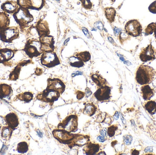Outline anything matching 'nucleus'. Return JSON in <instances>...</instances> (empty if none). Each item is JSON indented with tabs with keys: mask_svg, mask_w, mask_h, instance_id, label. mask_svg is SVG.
Returning a JSON list of instances; mask_svg holds the SVG:
<instances>
[{
	"mask_svg": "<svg viewBox=\"0 0 156 155\" xmlns=\"http://www.w3.org/2000/svg\"><path fill=\"white\" fill-rule=\"evenodd\" d=\"M124 63L128 66L130 65L131 64V63H130V62H128V61H125V62H124Z\"/></svg>",
	"mask_w": 156,
	"mask_h": 155,
	"instance_id": "864d4df0",
	"label": "nucleus"
},
{
	"mask_svg": "<svg viewBox=\"0 0 156 155\" xmlns=\"http://www.w3.org/2000/svg\"><path fill=\"white\" fill-rule=\"evenodd\" d=\"M97 139L99 142H101V143H104V142H105V137L102 136H99L97 137Z\"/></svg>",
	"mask_w": 156,
	"mask_h": 155,
	"instance_id": "c03bdc74",
	"label": "nucleus"
},
{
	"mask_svg": "<svg viewBox=\"0 0 156 155\" xmlns=\"http://www.w3.org/2000/svg\"><path fill=\"white\" fill-rule=\"evenodd\" d=\"M148 10L153 14H156V1L151 4L148 7Z\"/></svg>",
	"mask_w": 156,
	"mask_h": 155,
	"instance_id": "72a5a7b5",
	"label": "nucleus"
},
{
	"mask_svg": "<svg viewBox=\"0 0 156 155\" xmlns=\"http://www.w3.org/2000/svg\"><path fill=\"white\" fill-rule=\"evenodd\" d=\"M42 73V70L40 68H37L36 69L35 74L37 76H39Z\"/></svg>",
	"mask_w": 156,
	"mask_h": 155,
	"instance_id": "a18cd8bd",
	"label": "nucleus"
},
{
	"mask_svg": "<svg viewBox=\"0 0 156 155\" xmlns=\"http://www.w3.org/2000/svg\"><path fill=\"white\" fill-rule=\"evenodd\" d=\"M156 58V50L151 44L143 48L140 54V58L143 62L154 60Z\"/></svg>",
	"mask_w": 156,
	"mask_h": 155,
	"instance_id": "9b49d317",
	"label": "nucleus"
},
{
	"mask_svg": "<svg viewBox=\"0 0 156 155\" xmlns=\"http://www.w3.org/2000/svg\"><path fill=\"white\" fill-rule=\"evenodd\" d=\"M108 40H109V42H110L111 43H112V44H114L115 43L113 39V38H112V37H108Z\"/></svg>",
	"mask_w": 156,
	"mask_h": 155,
	"instance_id": "de8ad7c7",
	"label": "nucleus"
},
{
	"mask_svg": "<svg viewBox=\"0 0 156 155\" xmlns=\"http://www.w3.org/2000/svg\"><path fill=\"white\" fill-rule=\"evenodd\" d=\"M118 129L116 125H112L108 127L107 129V134L110 137H113L115 134V132Z\"/></svg>",
	"mask_w": 156,
	"mask_h": 155,
	"instance_id": "473e14b6",
	"label": "nucleus"
},
{
	"mask_svg": "<svg viewBox=\"0 0 156 155\" xmlns=\"http://www.w3.org/2000/svg\"><path fill=\"white\" fill-rule=\"evenodd\" d=\"M12 92V89L10 86L5 84H0V98L1 99L9 96Z\"/></svg>",
	"mask_w": 156,
	"mask_h": 155,
	"instance_id": "4be33fe9",
	"label": "nucleus"
},
{
	"mask_svg": "<svg viewBox=\"0 0 156 155\" xmlns=\"http://www.w3.org/2000/svg\"><path fill=\"white\" fill-rule=\"evenodd\" d=\"M83 5L86 8H90L91 7V3L90 0H82Z\"/></svg>",
	"mask_w": 156,
	"mask_h": 155,
	"instance_id": "e433bc0d",
	"label": "nucleus"
},
{
	"mask_svg": "<svg viewBox=\"0 0 156 155\" xmlns=\"http://www.w3.org/2000/svg\"><path fill=\"white\" fill-rule=\"evenodd\" d=\"M82 30L84 34L85 35V36H87L88 38H90V33H89L88 30L85 27H82Z\"/></svg>",
	"mask_w": 156,
	"mask_h": 155,
	"instance_id": "a19ab883",
	"label": "nucleus"
},
{
	"mask_svg": "<svg viewBox=\"0 0 156 155\" xmlns=\"http://www.w3.org/2000/svg\"><path fill=\"white\" fill-rule=\"evenodd\" d=\"M94 27L97 28V29H99L101 31H102L104 29V25L101 21H98L95 22L94 24Z\"/></svg>",
	"mask_w": 156,
	"mask_h": 155,
	"instance_id": "f704fd0d",
	"label": "nucleus"
},
{
	"mask_svg": "<svg viewBox=\"0 0 156 155\" xmlns=\"http://www.w3.org/2000/svg\"><path fill=\"white\" fill-rule=\"evenodd\" d=\"M121 32H122V30L120 28H118L116 27H115L114 28V33L115 35H117L120 34Z\"/></svg>",
	"mask_w": 156,
	"mask_h": 155,
	"instance_id": "ea45409f",
	"label": "nucleus"
},
{
	"mask_svg": "<svg viewBox=\"0 0 156 155\" xmlns=\"http://www.w3.org/2000/svg\"><path fill=\"white\" fill-rule=\"evenodd\" d=\"M141 92L143 98L144 100H149L154 95V91L148 85H145L142 86Z\"/></svg>",
	"mask_w": 156,
	"mask_h": 155,
	"instance_id": "412c9836",
	"label": "nucleus"
},
{
	"mask_svg": "<svg viewBox=\"0 0 156 155\" xmlns=\"http://www.w3.org/2000/svg\"><path fill=\"white\" fill-rule=\"evenodd\" d=\"M154 32L155 37V38H156V27L154 31Z\"/></svg>",
	"mask_w": 156,
	"mask_h": 155,
	"instance_id": "6e6d98bb",
	"label": "nucleus"
},
{
	"mask_svg": "<svg viewBox=\"0 0 156 155\" xmlns=\"http://www.w3.org/2000/svg\"><path fill=\"white\" fill-rule=\"evenodd\" d=\"M139 152L138 151H136V150H134L133 151L132 153V154L133 155H138L139 154Z\"/></svg>",
	"mask_w": 156,
	"mask_h": 155,
	"instance_id": "8fccbe9b",
	"label": "nucleus"
},
{
	"mask_svg": "<svg viewBox=\"0 0 156 155\" xmlns=\"http://www.w3.org/2000/svg\"><path fill=\"white\" fill-rule=\"evenodd\" d=\"M119 113H118V112H115V114L114 115V119H115V120H118V118H119Z\"/></svg>",
	"mask_w": 156,
	"mask_h": 155,
	"instance_id": "49530a36",
	"label": "nucleus"
},
{
	"mask_svg": "<svg viewBox=\"0 0 156 155\" xmlns=\"http://www.w3.org/2000/svg\"><path fill=\"white\" fill-rule=\"evenodd\" d=\"M6 123L8 126L14 130L18 125V119L14 113H10L5 116Z\"/></svg>",
	"mask_w": 156,
	"mask_h": 155,
	"instance_id": "a211bd4d",
	"label": "nucleus"
},
{
	"mask_svg": "<svg viewBox=\"0 0 156 155\" xmlns=\"http://www.w3.org/2000/svg\"><path fill=\"white\" fill-rule=\"evenodd\" d=\"M76 56L83 62L89 61L90 59V55L88 52H83L76 55Z\"/></svg>",
	"mask_w": 156,
	"mask_h": 155,
	"instance_id": "c756f323",
	"label": "nucleus"
},
{
	"mask_svg": "<svg viewBox=\"0 0 156 155\" xmlns=\"http://www.w3.org/2000/svg\"><path fill=\"white\" fill-rule=\"evenodd\" d=\"M84 93L80 91H78L77 93V98L78 100H81L84 96Z\"/></svg>",
	"mask_w": 156,
	"mask_h": 155,
	"instance_id": "58836bf2",
	"label": "nucleus"
},
{
	"mask_svg": "<svg viewBox=\"0 0 156 155\" xmlns=\"http://www.w3.org/2000/svg\"><path fill=\"white\" fill-rule=\"evenodd\" d=\"M69 40H70V38H68L66 39V41L64 42V45H67L68 43V42L69 41Z\"/></svg>",
	"mask_w": 156,
	"mask_h": 155,
	"instance_id": "3c124183",
	"label": "nucleus"
},
{
	"mask_svg": "<svg viewBox=\"0 0 156 155\" xmlns=\"http://www.w3.org/2000/svg\"><path fill=\"white\" fill-rule=\"evenodd\" d=\"M115 10L113 8H106L105 9V14L107 19L111 22H113L115 17Z\"/></svg>",
	"mask_w": 156,
	"mask_h": 155,
	"instance_id": "bb28decb",
	"label": "nucleus"
},
{
	"mask_svg": "<svg viewBox=\"0 0 156 155\" xmlns=\"http://www.w3.org/2000/svg\"><path fill=\"white\" fill-rule=\"evenodd\" d=\"M19 36V31L16 26L7 27L0 32V39L5 42H12Z\"/></svg>",
	"mask_w": 156,
	"mask_h": 155,
	"instance_id": "423d86ee",
	"label": "nucleus"
},
{
	"mask_svg": "<svg viewBox=\"0 0 156 155\" xmlns=\"http://www.w3.org/2000/svg\"><path fill=\"white\" fill-rule=\"evenodd\" d=\"M17 98L21 101H24L25 103H29L33 100V95L30 92H26L17 96Z\"/></svg>",
	"mask_w": 156,
	"mask_h": 155,
	"instance_id": "a878e982",
	"label": "nucleus"
},
{
	"mask_svg": "<svg viewBox=\"0 0 156 155\" xmlns=\"http://www.w3.org/2000/svg\"><path fill=\"white\" fill-rule=\"evenodd\" d=\"M156 77V70L146 65L140 66L136 71V80L138 84L142 85L152 83Z\"/></svg>",
	"mask_w": 156,
	"mask_h": 155,
	"instance_id": "f257e3e1",
	"label": "nucleus"
},
{
	"mask_svg": "<svg viewBox=\"0 0 156 155\" xmlns=\"http://www.w3.org/2000/svg\"><path fill=\"white\" fill-rule=\"evenodd\" d=\"M100 147L98 144L87 143L83 147V152L86 155H95L100 150Z\"/></svg>",
	"mask_w": 156,
	"mask_h": 155,
	"instance_id": "f3484780",
	"label": "nucleus"
},
{
	"mask_svg": "<svg viewBox=\"0 0 156 155\" xmlns=\"http://www.w3.org/2000/svg\"><path fill=\"white\" fill-rule=\"evenodd\" d=\"M23 51L30 58L38 56L43 52L42 43L35 39L28 40Z\"/></svg>",
	"mask_w": 156,
	"mask_h": 155,
	"instance_id": "7ed1b4c3",
	"label": "nucleus"
},
{
	"mask_svg": "<svg viewBox=\"0 0 156 155\" xmlns=\"http://www.w3.org/2000/svg\"><path fill=\"white\" fill-rule=\"evenodd\" d=\"M90 141V136L82 135L76 134L75 138L72 140L69 146H71L82 147L85 145Z\"/></svg>",
	"mask_w": 156,
	"mask_h": 155,
	"instance_id": "2eb2a0df",
	"label": "nucleus"
},
{
	"mask_svg": "<svg viewBox=\"0 0 156 155\" xmlns=\"http://www.w3.org/2000/svg\"><path fill=\"white\" fill-rule=\"evenodd\" d=\"M98 155H106V154L104 152H101V153H99L97 154Z\"/></svg>",
	"mask_w": 156,
	"mask_h": 155,
	"instance_id": "5fc2aeb1",
	"label": "nucleus"
},
{
	"mask_svg": "<svg viewBox=\"0 0 156 155\" xmlns=\"http://www.w3.org/2000/svg\"><path fill=\"white\" fill-rule=\"evenodd\" d=\"M13 16L16 22L19 25L21 30L28 26V24L34 20V17L30 14L28 9L19 7L13 13Z\"/></svg>",
	"mask_w": 156,
	"mask_h": 155,
	"instance_id": "f03ea898",
	"label": "nucleus"
},
{
	"mask_svg": "<svg viewBox=\"0 0 156 155\" xmlns=\"http://www.w3.org/2000/svg\"><path fill=\"white\" fill-rule=\"evenodd\" d=\"M16 51L8 48L0 49V63L8 62L14 56Z\"/></svg>",
	"mask_w": 156,
	"mask_h": 155,
	"instance_id": "dca6fc26",
	"label": "nucleus"
},
{
	"mask_svg": "<svg viewBox=\"0 0 156 155\" xmlns=\"http://www.w3.org/2000/svg\"><path fill=\"white\" fill-rule=\"evenodd\" d=\"M82 75H83L82 72H80V71H76V72H74L72 74L71 76H72V77H74L77 76Z\"/></svg>",
	"mask_w": 156,
	"mask_h": 155,
	"instance_id": "37998d69",
	"label": "nucleus"
},
{
	"mask_svg": "<svg viewBox=\"0 0 156 155\" xmlns=\"http://www.w3.org/2000/svg\"><path fill=\"white\" fill-rule=\"evenodd\" d=\"M53 135L54 137L59 142L69 145L76 135V134H70V133L60 129L54 130L53 132Z\"/></svg>",
	"mask_w": 156,
	"mask_h": 155,
	"instance_id": "9d476101",
	"label": "nucleus"
},
{
	"mask_svg": "<svg viewBox=\"0 0 156 155\" xmlns=\"http://www.w3.org/2000/svg\"><path fill=\"white\" fill-rule=\"evenodd\" d=\"M1 0H0V2H1Z\"/></svg>",
	"mask_w": 156,
	"mask_h": 155,
	"instance_id": "13d9d810",
	"label": "nucleus"
},
{
	"mask_svg": "<svg viewBox=\"0 0 156 155\" xmlns=\"http://www.w3.org/2000/svg\"><path fill=\"white\" fill-rule=\"evenodd\" d=\"M69 62L70 65L73 67H81L84 65L83 62L79 59L78 57L71 56L69 59Z\"/></svg>",
	"mask_w": 156,
	"mask_h": 155,
	"instance_id": "b1692460",
	"label": "nucleus"
},
{
	"mask_svg": "<svg viewBox=\"0 0 156 155\" xmlns=\"http://www.w3.org/2000/svg\"><path fill=\"white\" fill-rule=\"evenodd\" d=\"M128 35L126 33L121 32L120 34V39L121 41L126 40L127 37H128Z\"/></svg>",
	"mask_w": 156,
	"mask_h": 155,
	"instance_id": "4c0bfd02",
	"label": "nucleus"
},
{
	"mask_svg": "<svg viewBox=\"0 0 156 155\" xmlns=\"http://www.w3.org/2000/svg\"><path fill=\"white\" fill-rule=\"evenodd\" d=\"M41 64L47 67H52L60 64L56 54L53 51L44 52L41 58Z\"/></svg>",
	"mask_w": 156,
	"mask_h": 155,
	"instance_id": "0eeeda50",
	"label": "nucleus"
},
{
	"mask_svg": "<svg viewBox=\"0 0 156 155\" xmlns=\"http://www.w3.org/2000/svg\"><path fill=\"white\" fill-rule=\"evenodd\" d=\"M85 96H86V97H88L89 96H90L92 94V93L91 91V90H90V89H89L88 87H87V88L85 89Z\"/></svg>",
	"mask_w": 156,
	"mask_h": 155,
	"instance_id": "79ce46f5",
	"label": "nucleus"
},
{
	"mask_svg": "<svg viewBox=\"0 0 156 155\" xmlns=\"http://www.w3.org/2000/svg\"><path fill=\"white\" fill-rule=\"evenodd\" d=\"M145 107L147 111L152 115L156 113V103L155 101H151L147 102Z\"/></svg>",
	"mask_w": 156,
	"mask_h": 155,
	"instance_id": "393cba45",
	"label": "nucleus"
},
{
	"mask_svg": "<svg viewBox=\"0 0 156 155\" xmlns=\"http://www.w3.org/2000/svg\"><path fill=\"white\" fill-rule=\"evenodd\" d=\"M92 79L94 83L97 85V86L99 87L103 86L105 84L106 81L101 76L98 75H93L92 76Z\"/></svg>",
	"mask_w": 156,
	"mask_h": 155,
	"instance_id": "cd10ccee",
	"label": "nucleus"
},
{
	"mask_svg": "<svg viewBox=\"0 0 156 155\" xmlns=\"http://www.w3.org/2000/svg\"><path fill=\"white\" fill-rule=\"evenodd\" d=\"M28 150V146L26 142H21L17 145V152L19 153H25Z\"/></svg>",
	"mask_w": 156,
	"mask_h": 155,
	"instance_id": "c85d7f7f",
	"label": "nucleus"
},
{
	"mask_svg": "<svg viewBox=\"0 0 156 155\" xmlns=\"http://www.w3.org/2000/svg\"><path fill=\"white\" fill-rule=\"evenodd\" d=\"M12 130L13 129H12L9 126L4 127L3 128L2 130V137H4V138L9 139L11 136Z\"/></svg>",
	"mask_w": 156,
	"mask_h": 155,
	"instance_id": "7c9ffc66",
	"label": "nucleus"
},
{
	"mask_svg": "<svg viewBox=\"0 0 156 155\" xmlns=\"http://www.w3.org/2000/svg\"><path fill=\"white\" fill-rule=\"evenodd\" d=\"M55 1H56V2H59V1H60V0H55Z\"/></svg>",
	"mask_w": 156,
	"mask_h": 155,
	"instance_id": "4d7b16f0",
	"label": "nucleus"
},
{
	"mask_svg": "<svg viewBox=\"0 0 156 155\" xmlns=\"http://www.w3.org/2000/svg\"><path fill=\"white\" fill-rule=\"evenodd\" d=\"M10 19L9 15L5 12H0V32L9 27Z\"/></svg>",
	"mask_w": 156,
	"mask_h": 155,
	"instance_id": "6ab92c4d",
	"label": "nucleus"
},
{
	"mask_svg": "<svg viewBox=\"0 0 156 155\" xmlns=\"http://www.w3.org/2000/svg\"><path fill=\"white\" fill-rule=\"evenodd\" d=\"M47 88L54 89L62 94L65 92L66 86L64 83L58 79H48Z\"/></svg>",
	"mask_w": 156,
	"mask_h": 155,
	"instance_id": "ddd939ff",
	"label": "nucleus"
},
{
	"mask_svg": "<svg viewBox=\"0 0 156 155\" xmlns=\"http://www.w3.org/2000/svg\"><path fill=\"white\" fill-rule=\"evenodd\" d=\"M124 142L126 144L128 145L131 144L132 141V137L130 136L126 135L123 136Z\"/></svg>",
	"mask_w": 156,
	"mask_h": 155,
	"instance_id": "c9c22d12",
	"label": "nucleus"
},
{
	"mask_svg": "<svg viewBox=\"0 0 156 155\" xmlns=\"http://www.w3.org/2000/svg\"><path fill=\"white\" fill-rule=\"evenodd\" d=\"M117 55L118 56L120 57V59H121V61H124L125 59L124 58L123 56H122V55L120 54L117 53Z\"/></svg>",
	"mask_w": 156,
	"mask_h": 155,
	"instance_id": "09e8293b",
	"label": "nucleus"
},
{
	"mask_svg": "<svg viewBox=\"0 0 156 155\" xmlns=\"http://www.w3.org/2000/svg\"><path fill=\"white\" fill-rule=\"evenodd\" d=\"M19 7L17 2L14 1H6L1 5L3 12L9 14L14 13Z\"/></svg>",
	"mask_w": 156,
	"mask_h": 155,
	"instance_id": "4468645a",
	"label": "nucleus"
},
{
	"mask_svg": "<svg viewBox=\"0 0 156 155\" xmlns=\"http://www.w3.org/2000/svg\"><path fill=\"white\" fill-rule=\"evenodd\" d=\"M30 62V61H24V62H22L18 64L16 66V67L15 68L14 70L10 73V76H9V80H12V81H16L17 80L19 77L21 67L25 65L26 64Z\"/></svg>",
	"mask_w": 156,
	"mask_h": 155,
	"instance_id": "aec40b11",
	"label": "nucleus"
},
{
	"mask_svg": "<svg viewBox=\"0 0 156 155\" xmlns=\"http://www.w3.org/2000/svg\"><path fill=\"white\" fill-rule=\"evenodd\" d=\"M125 30L126 33L133 37L140 36L142 34V25L137 20H133L129 21L125 25Z\"/></svg>",
	"mask_w": 156,
	"mask_h": 155,
	"instance_id": "6e6552de",
	"label": "nucleus"
},
{
	"mask_svg": "<svg viewBox=\"0 0 156 155\" xmlns=\"http://www.w3.org/2000/svg\"><path fill=\"white\" fill-rule=\"evenodd\" d=\"M19 7L27 9L39 10L44 6V0H17Z\"/></svg>",
	"mask_w": 156,
	"mask_h": 155,
	"instance_id": "1a4fd4ad",
	"label": "nucleus"
},
{
	"mask_svg": "<svg viewBox=\"0 0 156 155\" xmlns=\"http://www.w3.org/2000/svg\"><path fill=\"white\" fill-rule=\"evenodd\" d=\"M60 94H61L59 92L56 90L47 88L42 93L37 95L36 98L39 101L48 103L52 105L54 102L58 100L60 97Z\"/></svg>",
	"mask_w": 156,
	"mask_h": 155,
	"instance_id": "39448f33",
	"label": "nucleus"
},
{
	"mask_svg": "<svg viewBox=\"0 0 156 155\" xmlns=\"http://www.w3.org/2000/svg\"><path fill=\"white\" fill-rule=\"evenodd\" d=\"M78 120L77 116L75 115L69 116L58 124V128L69 133L76 132L78 129Z\"/></svg>",
	"mask_w": 156,
	"mask_h": 155,
	"instance_id": "20e7f679",
	"label": "nucleus"
},
{
	"mask_svg": "<svg viewBox=\"0 0 156 155\" xmlns=\"http://www.w3.org/2000/svg\"><path fill=\"white\" fill-rule=\"evenodd\" d=\"M111 88L109 86H102L94 93V96L100 102L107 101L111 98Z\"/></svg>",
	"mask_w": 156,
	"mask_h": 155,
	"instance_id": "f8f14e48",
	"label": "nucleus"
},
{
	"mask_svg": "<svg viewBox=\"0 0 156 155\" xmlns=\"http://www.w3.org/2000/svg\"><path fill=\"white\" fill-rule=\"evenodd\" d=\"M96 109L97 108L93 104L88 103L85 106V107L83 109V113L84 114L92 116L95 114Z\"/></svg>",
	"mask_w": 156,
	"mask_h": 155,
	"instance_id": "5701e85b",
	"label": "nucleus"
},
{
	"mask_svg": "<svg viewBox=\"0 0 156 155\" xmlns=\"http://www.w3.org/2000/svg\"><path fill=\"white\" fill-rule=\"evenodd\" d=\"M156 27V23L153 22L151 23L150 24L148 25V26H147L145 29V35H151L153 33Z\"/></svg>",
	"mask_w": 156,
	"mask_h": 155,
	"instance_id": "2f4dec72",
	"label": "nucleus"
},
{
	"mask_svg": "<svg viewBox=\"0 0 156 155\" xmlns=\"http://www.w3.org/2000/svg\"><path fill=\"white\" fill-rule=\"evenodd\" d=\"M37 134H38V136H40V137H43V133H42V132H40V131H38L37 132Z\"/></svg>",
	"mask_w": 156,
	"mask_h": 155,
	"instance_id": "603ef678",
	"label": "nucleus"
}]
</instances>
